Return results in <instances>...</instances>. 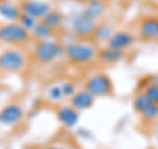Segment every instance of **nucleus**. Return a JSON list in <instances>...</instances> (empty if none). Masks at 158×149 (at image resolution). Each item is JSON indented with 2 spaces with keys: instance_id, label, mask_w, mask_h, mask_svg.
Returning <instances> with one entry per match:
<instances>
[{
  "instance_id": "nucleus-1",
  "label": "nucleus",
  "mask_w": 158,
  "mask_h": 149,
  "mask_svg": "<svg viewBox=\"0 0 158 149\" xmlns=\"http://www.w3.org/2000/svg\"><path fill=\"white\" fill-rule=\"evenodd\" d=\"M65 57L74 65H87L98 58V49L88 42H71L65 46Z\"/></svg>"
},
{
  "instance_id": "nucleus-11",
  "label": "nucleus",
  "mask_w": 158,
  "mask_h": 149,
  "mask_svg": "<svg viewBox=\"0 0 158 149\" xmlns=\"http://www.w3.org/2000/svg\"><path fill=\"white\" fill-rule=\"evenodd\" d=\"M79 112L74 107H71L70 104H65V106H59L56 111L57 119L63 127L66 128H73L75 124L79 121Z\"/></svg>"
},
{
  "instance_id": "nucleus-25",
  "label": "nucleus",
  "mask_w": 158,
  "mask_h": 149,
  "mask_svg": "<svg viewBox=\"0 0 158 149\" xmlns=\"http://www.w3.org/2000/svg\"><path fill=\"white\" fill-rule=\"evenodd\" d=\"M48 149H62L61 147H50V148H48Z\"/></svg>"
},
{
  "instance_id": "nucleus-18",
  "label": "nucleus",
  "mask_w": 158,
  "mask_h": 149,
  "mask_svg": "<svg viewBox=\"0 0 158 149\" xmlns=\"http://www.w3.org/2000/svg\"><path fill=\"white\" fill-rule=\"evenodd\" d=\"M53 29H50L49 27H46L45 24H42L41 21H38L36 24V27L32 29L33 36L38 38V41H45V40H50L53 37Z\"/></svg>"
},
{
  "instance_id": "nucleus-17",
  "label": "nucleus",
  "mask_w": 158,
  "mask_h": 149,
  "mask_svg": "<svg viewBox=\"0 0 158 149\" xmlns=\"http://www.w3.org/2000/svg\"><path fill=\"white\" fill-rule=\"evenodd\" d=\"M42 24H45L46 27H49L50 29H57L62 25V23H63V16H62V13L59 12V11H56V9H52L50 12H48L45 16H44L41 20H40Z\"/></svg>"
},
{
  "instance_id": "nucleus-23",
  "label": "nucleus",
  "mask_w": 158,
  "mask_h": 149,
  "mask_svg": "<svg viewBox=\"0 0 158 149\" xmlns=\"http://www.w3.org/2000/svg\"><path fill=\"white\" fill-rule=\"evenodd\" d=\"M62 88V94H63V96H67V98H71L74 94H75L78 90H77V86L74 84L73 82H65L61 86Z\"/></svg>"
},
{
  "instance_id": "nucleus-16",
  "label": "nucleus",
  "mask_w": 158,
  "mask_h": 149,
  "mask_svg": "<svg viewBox=\"0 0 158 149\" xmlns=\"http://www.w3.org/2000/svg\"><path fill=\"white\" fill-rule=\"evenodd\" d=\"M113 33H115V31L112 29L111 25H108L106 23L98 24L95 32L92 34V40L95 42H108V40L112 37Z\"/></svg>"
},
{
  "instance_id": "nucleus-5",
  "label": "nucleus",
  "mask_w": 158,
  "mask_h": 149,
  "mask_svg": "<svg viewBox=\"0 0 158 149\" xmlns=\"http://www.w3.org/2000/svg\"><path fill=\"white\" fill-rule=\"evenodd\" d=\"M83 88L88 92H91L95 98L107 96L113 90V83L112 79L106 73H96L86 79L85 83H83Z\"/></svg>"
},
{
  "instance_id": "nucleus-13",
  "label": "nucleus",
  "mask_w": 158,
  "mask_h": 149,
  "mask_svg": "<svg viewBox=\"0 0 158 149\" xmlns=\"http://www.w3.org/2000/svg\"><path fill=\"white\" fill-rule=\"evenodd\" d=\"M104 11H106V2H103V0H91L83 8L82 15H85L86 17H90L96 21L99 17L103 16Z\"/></svg>"
},
{
  "instance_id": "nucleus-4",
  "label": "nucleus",
  "mask_w": 158,
  "mask_h": 149,
  "mask_svg": "<svg viewBox=\"0 0 158 149\" xmlns=\"http://www.w3.org/2000/svg\"><path fill=\"white\" fill-rule=\"evenodd\" d=\"M31 40V32L24 28L20 23H4L0 24V41L21 45Z\"/></svg>"
},
{
  "instance_id": "nucleus-20",
  "label": "nucleus",
  "mask_w": 158,
  "mask_h": 149,
  "mask_svg": "<svg viewBox=\"0 0 158 149\" xmlns=\"http://www.w3.org/2000/svg\"><path fill=\"white\" fill-rule=\"evenodd\" d=\"M140 115H141V117L144 119V120H146V121H153V120H156V119L158 117V104L152 103L149 107H146L145 110L140 113Z\"/></svg>"
},
{
  "instance_id": "nucleus-15",
  "label": "nucleus",
  "mask_w": 158,
  "mask_h": 149,
  "mask_svg": "<svg viewBox=\"0 0 158 149\" xmlns=\"http://www.w3.org/2000/svg\"><path fill=\"white\" fill-rule=\"evenodd\" d=\"M123 57H124V52L121 50H116V49L112 48H102L98 50V58L100 59L102 62L104 63H117L118 61H121Z\"/></svg>"
},
{
  "instance_id": "nucleus-7",
  "label": "nucleus",
  "mask_w": 158,
  "mask_h": 149,
  "mask_svg": "<svg viewBox=\"0 0 158 149\" xmlns=\"http://www.w3.org/2000/svg\"><path fill=\"white\" fill-rule=\"evenodd\" d=\"M138 36L142 41L158 40V16H145L138 25Z\"/></svg>"
},
{
  "instance_id": "nucleus-6",
  "label": "nucleus",
  "mask_w": 158,
  "mask_h": 149,
  "mask_svg": "<svg viewBox=\"0 0 158 149\" xmlns=\"http://www.w3.org/2000/svg\"><path fill=\"white\" fill-rule=\"evenodd\" d=\"M19 7L23 13L36 20H41L48 12L52 11L50 4L41 2V0H24V2L20 3Z\"/></svg>"
},
{
  "instance_id": "nucleus-12",
  "label": "nucleus",
  "mask_w": 158,
  "mask_h": 149,
  "mask_svg": "<svg viewBox=\"0 0 158 149\" xmlns=\"http://www.w3.org/2000/svg\"><path fill=\"white\" fill-rule=\"evenodd\" d=\"M94 102H95V96H94L91 92H88L87 90H85V88L77 91L70 98V106L74 107L75 110H78L79 112L92 107Z\"/></svg>"
},
{
  "instance_id": "nucleus-22",
  "label": "nucleus",
  "mask_w": 158,
  "mask_h": 149,
  "mask_svg": "<svg viewBox=\"0 0 158 149\" xmlns=\"http://www.w3.org/2000/svg\"><path fill=\"white\" fill-rule=\"evenodd\" d=\"M17 23L21 24L24 28H27L29 32H31V29H33L34 27H36V24H37L36 19H33V17H31V16H28V15L23 13V12H21V16H20V19H19V21H17Z\"/></svg>"
},
{
  "instance_id": "nucleus-9",
  "label": "nucleus",
  "mask_w": 158,
  "mask_h": 149,
  "mask_svg": "<svg viewBox=\"0 0 158 149\" xmlns=\"http://www.w3.org/2000/svg\"><path fill=\"white\" fill-rule=\"evenodd\" d=\"M135 42V37L133 34L128 31H116L112 34V37L108 40L107 46L116 49V50H121L124 52L125 49H128L129 46L133 45Z\"/></svg>"
},
{
  "instance_id": "nucleus-10",
  "label": "nucleus",
  "mask_w": 158,
  "mask_h": 149,
  "mask_svg": "<svg viewBox=\"0 0 158 149\" xmlns=\"http://www.w3.org/2000/svg\"><path fill=\"white\" fill-rule=\"evenodd\" d=\"M24 111L19 104H7L0 110V123L4 126H12L23 119Z\"/></svg>"
},
{
  "instance_id": "nucleus-19",
  "label": "nucleus",
  "mask_w": 158,
  "mask_h": 149,
  "mask_svg": "<svg viewBox=\"0 0 158 149\" xmlns=\"http://www.w3.org/2000/svg\"><path fill=\"white\" fill-rule=\"evenodd\" d=\"M152 103H153V102H152L150 99L148 98L142 91L138 92L137 95L135 96V99H133V107H135V110H136L138 113H141L146 107H149Z\"/></svg>"
},
{
  "instance_id": "nucleus-3",
  "label": "nucleus",
  "mask_w": 158,
  "mask_h": 149,
  "mask_svg": "<svg viewBox=\"0 0 158 149\" xmlns=\"http://www.w3.org/2000/svg\"><path fill=\"white\" fill-rule=\"evenodd\" d=\"M27 56L17 48H8L0 52V71L3 73H21L27 67Z\"/></svg>"
},
{
  "instance_id": "nucleus-8",
  "label": "nucleus",
  "mask_w": 158,
  "mask_h": 149,
  "mask_svg": "<svg viewBox=\"0 0 158 149\" xmlns=\"http://www.w3.org/2000/svg\"><path fill=\"white\" fill-rule=\"evenodd\" d=\"M98 27V23L85 15H81L73 23V32L79 37H92L94 32Z\"/></svg>"
},
{
  "instance_id": "nucleus-14",
  "label": "nucleus",
  "mask_w": 158,
  "mask_h": 149,
  "mask_svg": "<svg viewBox=\"0 0 158 149\" xmlns=\"http://www.w3.org/2000/svg\"><path fill=\"white\" fill-rule=\"evenodd\" d=\"M0 15L12 21H19L20 16H21V9L15 3L9 2V0H0Z\"/></svg>"
},
{
  "instance_id": "nucleus-2",
  "label": "nucleus",
  "mask_w": 158,
  "mask_h": 149,
  "mask_svg": "<svg viewBox=\"0 0 158 149\" xmlns=\"http://www.w3.org/2000/svg\"><path fill=\"white\" fill-rule=\"evenodd\" d=\"M33 58L41 65H49L61 56H65V46L53 40L38 41L33 48Z\"/></svg>"
},
{
  "instance_id": "nucleus-24",
  "label": "nucleus",
  "mask_w": 158,
  "mask_h": 149,
  "mask_svg": "<svg viewBox=\"0 0 158 149\" xmlns=\"http://www.w3.org/2000/svg\"><path fill=\"white\" fill-rule=\"evenodd\" d=\"M49 95H50V98L53 99V100H58V99H61L63 96L62 88L61 87H53L50 90V92H49Z\"/></svg>"
},
{
  "instance_id": "nucleus-21",
  "label": "nucleus",
  "mask_w": 158,
  "mask_h": 149,
  "mask_svg": "<svg viewBox=\"0 0 158 149\" xmlns=\"http://www.w3.org/2000/svg\"><path fill=\"white\" fill-rule=\"evenodd\" d=\"M142 92H144L154 104H158V83L152 82L149 84H146Z\"/></svg>"
},
{
  "instance_id": "nucleus-26",
  "label": "nucleus",
  "mask_w": 158,
  "mask_h": 149,
  "mask_svg": "<svg viewBox=\"0 0 158 149\" xmlns=\"http://www.w3.org/2000/svg\"><path fill=\"white\" fill-rule=\"evenodd\" d=\"M103 2H107V0H103Z\"/></svg>"
}]
</instances>
